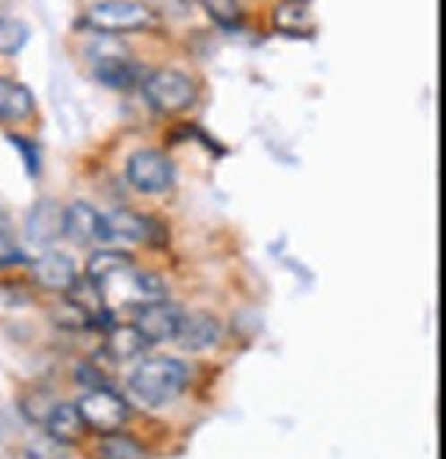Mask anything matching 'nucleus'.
I'll use <instances>...</instances> for the list:
<instances>
[{
	"label": "nucleus",
	"instance_id": "nucleus-1",
	"mask_svg": "<svg viewBox=\"0 0 446 459\" xmlns=\"http://www.w3.org/2000/svg\"><path fill=\"white\" fill-rule=\"evenodd\" d=\"M86 278L100 289L105 306H146L163 300L166 286L157 275L136 270L133 259L116 250H102L89 259Z\"/></svg>",
	"mask_w": 446,
	"mask_h": 459
},
{
	"label": "nucleus",
	"instance_id": "nucleus-2",
	"mask_svg": "<svg viewBox=\"0 0 446 459\" xmlns=\"http://www.w3.org/2000/svg\"><path fill=\"white\" fill-rule=\"evenodd\" d=\"M188 385V366L177 358H152L141 363L133 377L130 391L149 407L174 402Z\"/></svg>",
	"mask_w": 446,
	"mask_h": 459
},
{
	"label": "nucleus",
	"instance_id": "nucleus-3",
	"mask_svg": "<svg viewBox=\"0 0 446 459\" xmlns=\"http://www.w3.org/2000/svg\"><path fill=\"white\" fill-rule=\"evenodd\" d=\"M86 25L100 33H133L154 25V12L141 0H100L86 12Z\"/></svg>",
	"mask_w": 446,
	"mask_h": 459
},
{
	"label": "nucleus",
	"instance_id": "nucleus-4",
	"mask_svg": "<svg viewBox=\"0 0 446 459\" xmlns=\"http://www.w3.org/2000/svg\"><path fill=\"white\" fill-rule=\"evenodd\" d=\"M74 407L80 412V419L86 421L89 432H100V435L118 432L130 419V404L125 402V396H118L110 388H92Z\"/></svg>",
	"mask_w": 446,
	"mask_h": 459
},
{
	"label": "nucleus",
	"instance_id": "nucleus-5",
	"mask_svg": "<svg viewBox=\"0 0 446 459\" xmlns=\"http://www.w3.org/2000/svg\"><path fill=\"white\" fill-rule=\"evenodd\" d=\"M144 94L149 105L160 113H182L198 97L196 82L185 72H177V69H160L152 77H146Z\"/></svg>",
	"mask_w": 446,
	"mask_h": 459
},
{
	"label": "nucleus",
	"instance_id": "nucleus-6",
	"mask_svg": "<svg viewBox=\"0 0 446 459\" xmlns=\"http://www.w3.org/2000/svg\"><path fill=\"white\" fill-rule=\"evenodd\" d=\"M127 179L141 193H166L174 185V165L163 152L141 149L127 160Z\"/></svg>",
	"mask_w": 446,
	"mask_h": 459
},
{
	"label": "nucleus",
	"instance_id": "nucleus-7",
	"mask_svg": "<svg viewBox=\"0 0 446 459\" xmlns=\"http://www.w3.org/2000/svg\"><path fill=\"white\" fill-rule=\"evenodd\" d=\"M182 316L185 314L174 303H169V300H154V303L138 306L133 325L138 327V333H141V336L149 344H163V342H174Z\"/></svg>",
	"mask_w": 446,
	"mask_h": 459
},
{
	"label": "nucleus",
	"instance_id": "nucleus-8",
	"mask_svg": "<svg viewBox=\"0 0 446 459\" xmlns=\"http://www.w3.org/2000/svg\"><path fill=\"white\" fill-rule=\"evenodd\" d=\"M174 342L188 350V352H201V350H210L221 342V325L213 314L207 311H196V314H188L182 316L179 322V330Z\"/></svg>",
	"mask_w": 446,
	"mask_h": 459
},
{
	"label": "nucleus",
	"instance_id": "nucleus-9",
	"mask_svg": "<svg viewBox=\"0 0 446 459\" xmlns=\"http://www.w3.org/2000/svg\"><path fill=\"white\" fill-rule=\"evenodd\" d=\"M33 281L48 289V291H66L72 289V283L77 281V270L72 264L69 256L58 254V250H50V254H42L33 264H31Z\"/></svg>",
	"mask_w": 446,
	"mask_h": 459
},
{
	"label": "nucleus",
	"instance_id": "nucleus-10",
	"mask_svg": "<svg viewBox=\"0 0 446 459\" xmlns=\"http://www.w3.org/2000/svg\"><path fill=\"white\" fill-rule=\"evenodd\" d=\"M61 231L77 245H89V242L100 239V234H102V215L92 204L77 201L61 215Z\"/></svg>",
	"mask_w": 446,
	"mask_h": 459
},
{
	"label": "nucleus",
	"instance_id": "nucleus-11",
	"mask_svg": "<svg viewBox=\"0 0 446 459\" xmlns=\"http://www.w3.org/2000/svg\"><path fill=\"white\" fill-rule=\"evenodd\" d=\"M100 239H118V242H149L152 239V221L136 212H110L102 215V234Z\"/></svg>",
	"mask_w": 446,
	"mask_h": 459
},
{
	"label": "nucleus",
	"instance_id": "nucleus-12",
	"mask_svg": "<svg viewBox=\"0 0 446 459\" xmlns=\"http://www.w3.org/2000/svg\"><path fill=\"white\" fill-rule=\"evenodd\" d=\"M45 429H48V435H50L56 443H64V446L80 443V440L86 437V432H89L86 421L80 419L77 407H74V404H64V402H58V404L53 407L50 419L45 421Z\"/></svg>",
	"mask_w": 446,
	"mask_h": 459
},
{
	"label": "nucleus",
	"instance_id": "nucleus-13",
	"mask_svg": "<svg viewBox=\"0 0 446 459\" xmlns=\"http://www.w3.org/2000/svg\"><path fill=\"white\" fill-rule=\"evenodd\" d=\"M273 25L287 36H309L314 30L311 0H281L273 12Z\"/></svg>",
	"mask_w": 446,
	"mask_h": 459
},
{
	"label": "nucleus",
	"instance_id": "nucleus-14",
	"mask_svg": "<svg viewBox=\"0 0 446 459\" xmlns=\"http://www.w3.org/2000/svg\"><path fill=\"white\" fill-rule=\"evenodd\" d=\"M36 102L28 86L12 80V77H0V121L14 124L25 121L33 113Z\"/></svg>",
	"mask_w": 446,
	"mask_h": 459
},
{
	"label": "nucleus",
	"instance_id": "nucleus-15",
	"mask_svg": "<svg viewBox=\"0 0 446 459\" xmlns=\"http://www.w3.org/2000/svg\"><path fill=\"white\" fill-rule=\"evenodd\" d=\"M146 347H149V342L141 336L136 325H110L105 350L113 360H130V358L141 355Z\"/></svg>",
	"mask_w": 446,
	"mask_h": 459
},
{
	"label": "nucleus",
	"instance_id": "nucleus-16",
	"mask_svg": "<svg viewBox=\"0 0 446 459\" xmlns=\"http://www.w3.org/2000/svg\"><path fill=\"white\" fill-rule=\"evenodd\" d=\"M97 456L100 459H146V448L130 435L110 432V435H102L97 446Z\"/></svg>",
	"mask_w": 446,
	"mask_h": 459
},
{
	"label": "nucleus",
	"instance_id": "nucleus-17",
	"mask_svg": "<svg viewBox=\"0 0 446 459\" xmlns=\"http://www.w3.org/2000/svg\"><path fill=\"white\" fill-rule=\"evenodd\" d=\"M28 231L36 242H48L61 231V215L50 204H39L28 218Z\"/></svg>",
	"mask_w": 446,
	"mask_h": 459
},
{
	"label": "nucleus",
	"instance_id": "nucleus-18",
	"mask_svg": "<svg viewBox=\"0 0 446 459\" xmlns=\"http://www.w3.org/2000/svg\"><path fill=\"white\" fill-rule=\"evenodd\" d=\"M97 74L108 86H130L136 80V66L127 61V56H102L97 64Z\"/></svg>",
	"mask_w": 446,
	"mask_h": 459
},
{
	"label": "nucleus",
	"instance_id": "nucleus-19",
	"mask_svg": "<svg viewBox=\"0 0 446 459\" xmlns=\"http://www.w3.org/2000/svg\"><path fill=\"white\" fill-rule=\"evenodd\" d=\"M28 41V25L14 17H0V56H17Z\"/></svg>",
	"mask_w": 446,
	"mask_h": 459
},
{
	"label": "nucleus",
	"instance_id": "nucleus-20",
	"mask_svg": "<svg viewBox=\"0 0 446 459\" xmlns=\"http://www.w3.org/2000/svg\"><path fill=\"white\" fill-rule=\"evenodd\" d=\"M58 402L53 399L50 391H31L25 399H22V412L25 419L33 421V424H45L50 419V412Z\"/></svg>",
	"mask_w": 446,
	"mask_h": 459
},
{
	"label": "nucleus",
	"instance_id": "nucleus-21",
	"mask_svg": "<svg viewBox=\"0 0 446 459\" xmlns=\"http://www.w3.org/2000/svg\"><path fill=\"white\" fill-rule=\"evenodd\" d=\"M205 6H207L210 17H215L226 28L240 25V20H242V9L237 0H205Z\"/></svg>",
	"mask_w": 446,
	"mask_h": 459
},
{
	"label": "nucleus",
	"instance_id": "nucleus-22",
	"mask_svg": "<svg viewBox=\"0 0 446 459\" xmlns=\"http://www.w3.org/2000/svg\"><path fill=\"white\" fill-rule=\"evenodd\" d=\"M56 322L61 325V327H69V330H80V327H86V325H92V319L80 311L69 298L64 300V306L56 311Z\"/></svg>",
	"mask_w": 446,
	"mask_h": 459
},
{
	"label": "nucleus",
	"instance_id": "nucleus-23",
	"mask_svg": "<svg viewBox=\"0 0 446 459\" xmlns=\"http://www.w3.org/2000/svg\"><path fill=\"white\" fill-rule=\"evenodd\" d=\"M9 141L14 143V149L22 152L25 165H28V174L36 177V174H39V149H36V143L28 141V138H22V135H9Z\"/></svg>",
	"mask_w": 446,
	"mask_h": 459
},
{
	"label": "nucleus",
	"instance_id": "nucleus-24",
	"mask_svg": "<svg viewBox=\"0 0 446 459\" xmlns=\"http://www.w3.org/2000/svg\"><path fill=\"white\" fill-rule=\"evenodd\" d=\"M9 237H12V221L4 210H0V245H6Z\"/></svg>",
	"mask_w": 446,
	"mask_h": 459
}]
</instances>
